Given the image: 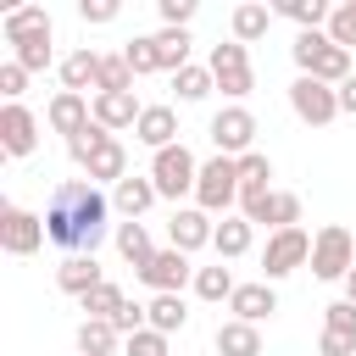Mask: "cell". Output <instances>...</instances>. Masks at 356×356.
Returning a JSON list of instances; mask_svg holds the SVG:
<instances>
[{"mask_svg":"<svg viewBox=\"0 0 356 356\" xmlns=\"http://www.w3.org/2000/svg\"><path fill=\"white\" fill-rule=\"evenodd\" d=\"M106 217H111V200L89 178H61L44 206V234L67 256H95V245L106 239Z\"/></svg>","mask_w":356,"mask_h":356,"instance_id":"cell-1","label":"cell"},{"mask_svg":"<svg viewBox=\"0 0 356 356\" xmlns=\"http://www.w3.org/2000/svg\"><path fill=\"white\" fill-rule=\"evenodd\" d=\"M289 56H295L300 78H317V83H328V89H339V83L350 78V50L334 44L323 28H317V33H300V39L289 44Z\"/></svg>","mask_w":356,"mask_h":356,"instance_id":"cell-2","label":"cell"},{"mask_svg":"<svg viewBox=\"0 0 356 356\" xmlns=\"http://www.w3.org/2000/svg\"><path fill=\"white\" fill-rule=\"evenodd\" d=\"M150 184H156L161 200L195 195V184H200V161H195V150H189L184 139L167 145V150H156V156H150Z\"/></svg>","mask_w":356,"mask_h":356,"instance_id":"cell-3","label":"cell"},{"mask_svg":"<svg viewBox=\"0 0 356 356\" xmlns=\"http://www.w3.org/2000/svg\"><path fill=\"white\" fill-rule=\"evenodd\" d=\"M239 217L245 222H267L278 228H300V195L289 189H239Z\"/></svg>","mask_w":356,"mask_h":356,"instance_id":"cell-4","label":"cell"},{"mask_svg":"<svg viewBox=\"0 0 356 356\" xmlns=\"http://www.w3.org/2000/svg\"><path fill=\"white\" fill-rule=\"evenodd\" d=\"M350 267H356V234L345 222L317 228V239H312V273L334 284V278H350Z\"/></svg>","mask_w":356,"mask_h":356,"instance_id":"cell-5","label":"cell"},{"mask_svg":"<svg viewBox=\"0 0 356 356\" xmlns=\"http://www.w3.org/2000/svg\"><path fill=\"white\" fill-rule=\"evenodd\" d=\"M206 67H211V78H217V89L239 106L250 89H256V72H250V50L239 44V39H228V44H211V56H206Z\"/></svg>","mask_w":356,"mask_h":356,"instance_id":"cell-6","label":"cell"},{"mask_svg":"<svg viewBox=\"0 0 356 356\" xmlns=\"http://www.w3.org/2000/svg\"><path fill=\"white\" fill-rule=\"evenodd\" d=\"M239 200V161L234 156H211V161H200V184H195V206L200 211H228Z\"/></svg>","mask_w":356,"mask_h":356,"instance_id":"cell-7","label":"cell"},{"mask_svg":"<svg viewBox=\"0 0 356 356\" xmlns=\"http://www.w3.org/2000/svg\"><path fill=\"white\" fill-rule=\"evenodd\" d=\"M306 261H312L306 228H278V234H267V250H261V284H278V278H289Z\"/></svg>","mask_w":356,"mask_h":356,"instance_id":"cell-8","label":"cell"},{"mask_svg":"<svg viewBox=\"0 0 356 356\" xmlns=\"http://www.w3.org/2000/svg\"><path fill=\"white\" fill-rule=\"evenodd\" d=\"M289 111L306 122V128H328L339 117V89L317 83V78H295L289 83Z\"/></svg>","mask_w":356,"mask_h":356,"instance_id":"cell-9","label":"cell"},{"mask_svg":"<svg viewBox=\"0 0 356 356\" xmlns=\"http://www.w3.org/2000/svg\"><path fill=\"white\" fill-rule=\"evenodd\" d=\"M211 145H217V156H250V139H256V117L245 111V106H222L217 117H211Z\"/></svg>","mask_w":356,"mask_h":356,"instance_id":"cell-10","label":"cell"},{"mask_svg":"<svg viewBox=\"0 0 356 356\" xmlns=\"http://www.w3.org/2000/svg\"><path fill=\"white\" fill-rule=\"evenodd\" d=\"M44 239H50V234H44V217H33L28 206H6V211H0V245H6L11 256H33Z\"/></svg>","mask_w":356,"mask_h":356,"instance_id":"cell-11","label":"cell"},{"mask_svg":"<svg viewBox=\"0 0 356 356\" xmlns=\"http://www.w3.org/2000/svg\"><path fill=\"white\" fill-rule=\"evenodd\" d=\"M139 278L156 289V295H184V284H195V267H189V256L184 250H156L145 267H139Z\"/></svg>","mask_w":356,"mask_h":356,"instance_id":"cell-12","label":"cell"},{"mask_svg":"<svg viewBox=\"0 0 356 356\" xmlns=\"http://www.w3.org/2000/svg\"><path fill=\"white\" fill-rule=\"evenodd\" d=\"M217 239V222H211V211H200V206H178L172 211V222H167V245L172 250H206Z\"/></svg>","mask_w":356,"mask_h":356,"instance_id":"cell-13","label":"cell"},{"mask_svg":"<svg viewBox=\"0 0 356 356\" xmlns=\"http://www.w3.org/2000/svg\"><path fill=\"white\" fill-rule=\"evenodd\" d=\"M0 150L6 156H33L39 150V117L17 100V106H0Z\"/></svg>","mask_w":356,"mask_h":356,"instance_id":"cell-14","label":"cell"},{"mask_svg":"<svg viewBox=\"0 0 356 356\" xmlns=\"http://www.w3.org/2000/svg\"><path fill=\"white\" fill-rule=\"evenodd\" d=\"M44 122H50L56 134H67V139H72V134H83V128L95 122V100H83V95H67V89H61V95L44 106Z\"/></svg>","mask_w":356,"mask_h":356,"instance_id":"cell-15","label":"cell"},{"mask_svg":"<svg viewBox=\"0 0 356 356\" xmlns=\"http://www.w3.org/2000/svg\"><path fill=\"white\" fill-rule=\"evenodd\" d=\"M134 139H139V145H150V150L178 145V111H172V106H145V111H139V122H134Z\"/></svg>","mask_w":356,"mask_h":356,"instance_id":"cell-16","label":"cell"},{"mask_svg":"<svg viewBox=\"0 0 356 356\" xmlns=\"http://www.w3.org/2000/svg\"><path fill=\"white\" fill-rule=\"evenodd\" d=\"M61 89L67 95H83V89H100V50H72L67 61H61Z\"/></svg>","mask_w":356,"mask_h":356,"instance_id":"cell-17","label":"cell"},{"mask_svg":"<svg viewBox=\"0 0 356 356\" xmlns=\"http://www.w3.org/2000/svg\"><path fill=\"white\" fill-rule=\"evenodd\" d=\"M228 312H234L239 323H261V317L278 312V295H273V284H239L234 300H228Z\"/></svg>","mask_w":356,"mask_h":356,"instance_id":"cell-18","label":"cell"},{"mask_svg":"<svg viewBox=\"0 0 356 356\" xmlns=\"http://www.w3.org/2000/svg\"><path fill=\"white\" fill-rule=\"evenodd\" d=\"M83 172H89V184H111V189H117V184L128 178V150H122V139H106V145L89 156Z\"/></svg>","mask_w":356,"mask_h":356,"instance_id":"cell-19","label":"cell"},{"mask_svg":"<svg viewBox=\"0 0 356 356\" xmlns=\"http://www.w3.org/2000/svg\"><path fill=\"white\" fill-rule=\"evenodd\" d=\"M56 284H61L67 295H78V300H83V295H89V289H100L106 278H100V261H95V256H67V261L56 267Z\"/></svg>","mask_w":356,"mask_h":356,"instance_id":"cell-20","label":"cell"},{"mask_svg":"<svg viewBox=\"0 0 356 356\" xmlns=\"http://www.w3.org/2000/svg\"><path fill=\"white\" fill-rule=\"evenodd\" d=\"M217 356H261V328L256 323H217Z\"/></svg>","mask_w":356,"mask_h":356,"instance_id":"cell-21","label":"cell"},{"mask_svg":"<svg viewBox=\"0 0 356 356\" xmlns=\"http://www.w3.org/2000/svg\"><path fill=\"white\" fill-rule=\"evenodd\" d=\"M228 28H234V39H239V44H256V39H267V28H273V6L245 0V6H234Z\"/></svg>","mask_w":356,"mask_h":356,"instance_id":"cell-22","label":"cell"},{"mask_svg":"<svg viewBox=\"0 0 356 356\" xmlns=\"http://www.w3.org/2000/svg\"><path fill=\"white\" fill-rule=\"evenodd\" d=\"M139 100L134 95H95V122L106 128V134H117V128H134L139 122Z\"/></svg>","mask_w":356,"mask_h":356,"instance_id":"cell-23","label":"cell"},{"mask_svg":"<svg viewBox=\"0 0 356 356\" xmlns=\"http://www.w3.org/2000/svg\"><path fill=\"white\" fill-rule=\"evenodd\" d=\"M156 200H161V195H156V184H150V172H145V178H134V172H128V178H122V184L111 189V206H117L122 217H139V211H150Z\"/></svg>","mask_w":356,"mask_h":356,"instance_id":"cell-24","label":"cell"},{"mask_svg":"<svg viewBox=\"0 0 356 356\" xmlns=\"http://www.w3.org/2000/svg\"><path fill=\"white\" fill-rule=\"evenodd\" d=\"M250 239H256V222H245V217H222V222H217L211 250H217V261H234V256H245V250H250Z\"/></svg>","mask_w":356,"mask_h":356,"instance_id":"cell-25","label":"cell"},{"mask_svg":"<svg viewBox=\"0 0 356 356\" xmlns=\"http://www.w3.org/2000/svg\"><path fill=\"white\" fill-rule=\"evenodd\" d=\"M117 250H122V261H134V273L156 256V245H150V228L139 222V217H128V222H117Z\"/></svg>","mask_w":356,"mask_h":356,"instance_id":"cell-26","label":"cell"},{"mask_svg":"<svg viewBox=\"0 0 356 356\" xmlns=\"http://www.w3.org/2000/svg\"><path fill=\"white\" fill-rule=\"evenodd\" d=\"M145 317H150V328H156V334H167V339H172V334L189 323V306H184V295H150Z\"/></svg>","mask_w":356,"mask_h":356,"instance_id":"cell-27","label":"cell"},{"mask_svg":"<svg viewBox=\"0 0 356 356\" xmlns=\"http://www.w3.org/2000/svg\"><path fill=\"white\" fill-rule=\"evenodd\" d=\"M273 11L289 17V22H300V33H317V28H328V17H334V6H323V0H278Z\"/></svg>","mask_w":356,"mask_h":356,"instance_id":"cell-28","label":"cell"},{"mask_svg":"<svg viewBox=\"0 0 356 356\" xmlns=\"http://www.w3.org/2000/svg\"><path fill=\"white\" fill-rule=\"evenodd\" d=\"M39 28H50V11H44V6H11V11L0 17L6 44H11V39H28V33H39Z\"/></svg>","mask_w":356,"mask_h":356,"instance_id":"cell-29","label":"cell"},{"mask_svg":"<svg viewBox=\"0 0 356 356\" xmlns=\"http://www.w3.org/2000/svg\"><path fill=\"white\" fill-rule=\"evenodd\" d=\"M189 28H161L156 33V56H161V72H184L189 67Z\"/></svg>","mask_w":356,"mask_h":356,"instance_id":"cell-30","label":"cell"},{"mask_svg":"<svg viewBox=\"0 0 356 356\" xmlns=\"http://www.w3.org/2000/svg\"><path fill=\"white\" fill-rule=\"evenodd\" d=\"M11 50H17L11 61L28 67V72H44L50 56H56V50H50V28H39V33H28V39H11Z\"/></svg>","mask_w":356,"mask_h":356,"instance_id":"cell-31","label":"cell"},{"mask_svg":"<svg viewBox=\"0 0 356 356\" xmlns=\"http://www.w3.org/2000/svg\"><path fill=\"white\" fill-rule=\"evenodd\" d=\"M117 339H122V334H117L111 323H100V317H83V323H78V350H83V356H111Z\"/></svg>","mask_w":356,"mask_h":356,"instance_id":"cell-32","label":"cell"},{"mask_svg":"<svg viewBox=\"0 0 356 356\" xmlns=\"http://www.w3.org/2000/svg\"><path fill=\"white\" fill-rule=\"evenodd\" d=\"M234 289H239V284H234V273H228L222 261H217V267H195V295H200V300H234Z\"/></svg>","mask_w":356,"mask_h":356,"instance_id":"cell-33","label":"cell"},{"mask_svg":"<svg viewBox=\"0 0 356 356\" xmlns=\"http://www.w3.org/2000/svg\"><path fill=\"white\" fill-rule=\"evenodd\" d=\"M122 61L134 67V78H145V72H161V56H156V33H139V39H128V44H122Z\"/></svg>","mask_w":356,"mask_h":356,"instance_id":"cell-34","label":"cell"},{"mask_svg":"<svg viewBox=\"0 0 356 356\" xmlns=\"http://www.w3.org/2000/svg\"><path fill=\"white\" fill-rule=\"evenodd\" d=\"M95 95H134V67L122 56H100V89Z\"/></svg>","mask_w":356,"mask_h":356,"instance_id":"cell-35","label":"cell"},{"mask_svg":"<svg viewBox=\"0 0 356 356\" xmlns=\"http://www.w3.org/2000/svg\"><path fill=\"white\" fill-rule=\"evenodd\" d=\"M172 89H178V100H206L211 89H217V78H211V67H184V72H172Z\"/></svg>","mask_w":356,"mask_h":356,"instance_id":"cell-36","label":"cell"},{"mask_svg":"<svg viewBox=\"0 0 356 356\" xmlns=\"http://www.w3.org/2000/svg\"><path fill=\"white\" fill-rule=\"evenodd\" d=\"M122 306H128V295H122V289H117L111 278H106L100 289H89V295H83V312H89V317H100V323H111V317H117Z\"/></svg>","mask_w":356,"mask_h":356,"instance_id":"cell-37","label":"cell"},{"mask_svg":"<svg viewBox=\"0 0 356 356\" xmlns=\"http://www.w3.org/2000/svg\"><path fill=\"white\" fill-rule=\"evenodd\" d=\"M106 139H117V134H106V128H100V122H89V128H83V134H72V139H67V156H72V161H78V167H89V156H95V150H100V145H106Z\"/></svg>","mask_w":356,"mask_h":356,"instance_id":"cell-38","label":"cell"},{"mask_svg":"<svg viewBox=\"0 0 356 356\" xmlns=\"http://www.w3.org/2000/svg\"><path fill=\"white\" fill-rule=\"evenodd\" d=\"M267 178H273V161H267L261 150H250V156H239V189H273Z\"/></svg>","mask_w":356,"mask_h":356,"instance_id":"cell-39","label":"cell"},{"mask_svg":"<svg viewBox=\"0 0 356 356\" xmlns=\"http://www.w3.org/2000/svg\"><path fill=\"white\" fill-rule=\"evenodd\" d=\"M328 39L334 44H356V0H345V6H334V17H328Z\"/></svg>","mask_w":356,"mask_h":356,"instance_id":"cell-40","label":"cell"},{"mask_svg":"<svg viewBox=\"0 0 356 356\" xmlns=\"http://www.w3.org/2000/svg\"><path fill=\"white\" fill-rule=\"evenodd\" d=\"M122 356H167V334L139 328V334H128V339H122Z\"/></svg>","mask_w":356,"mask_h":356,"instance_id":"cell-41","label":"cell"},{"mask_svg":"<svg viewBox=\"0 0 356 356\" xmlns=\"http://www.w3.org/2000/svg\"><path fill=\"white\" fill-rule=\"evenodd\" d=\"M22 89H28V67L6 61V67H0V95H6V106H17V100H22Z\"/></svg>","mask_w":356,"mask_h":356,"instance_id":"cell-42","label":"cell"},{"mask_svg":"<svg viewBox=\"0 0 356 356\" xmlns=\"http://www.w3.org/2000/svg\"><path fill=\"white\" fill-rule=\"evenodd\" d=\"M156 11H161V28H189V17H195V0H161Z\"/></svg>","mask_w":356,"mask_h":356,"instance_id":"cell-43","label":"cell"},{"mask_svg":"<svg viewBox=\"0 0 356 356\" xmlns=\"http://www.w3.org/2000/svg\"><path fill=\"white\" fill-rule=\"evenodd\" d=\"M317 356H356V334H334V328H323Z\"/></svg>","mask_w":356,"mask_h":356,"instance_id":"cell-44","label":"cell"},{"mask_svg":"<svg viewBox=\"0 0 356 356\" xmlns=\"http://www.w3.org/2000/svg\"><path fill=\"white\" fill-rule=\"evenodd\" d=\"M117 11H122L117 0H78V17L83 22H117Z\"/></svg>","mask_w":356,"mask_h":356,"instance_id":"cell-45","label":"cell"},{"mask_svg":"<svg viewBox=\"0 0 356 356\" xmlns=\"http://www.w3.org/2000/svg\"><path fill=\"white\" fill-rule=\"evenodd\" d=\"M328 312V328L334 334H356V306L350 300H334V306H323Z\"/></svg>","mask_w":356,"mask_h":356,"instance_id":"cell-46","label":"cell"},{"mask_svg":"<svg viewBox=\"0 0 356 356\" xmlns=\"http://www.w3.org/2000/svg\"><path fill=\"white\" fill-rule=\"evenodd\" d=\"M339 111H350V117H356V72L339 83Z\"/></svg>","mask_w":356,"mask_h":356,"instance_id":"cell-47","label":"cell"},{"mask_svg":"<svg viewBox=\"0 0 356 356\" xmlns=\"http://www.w3.org/2000/svg\"><path fill=\"white\" fill-rule=\"evenodd\" d=\"M345 300L356 306V267H350V278H345Z\"/></svg>","mask_w":356,"mask_h":356,"instance_id":"cell-48","label":"cell"}]
</instances>
